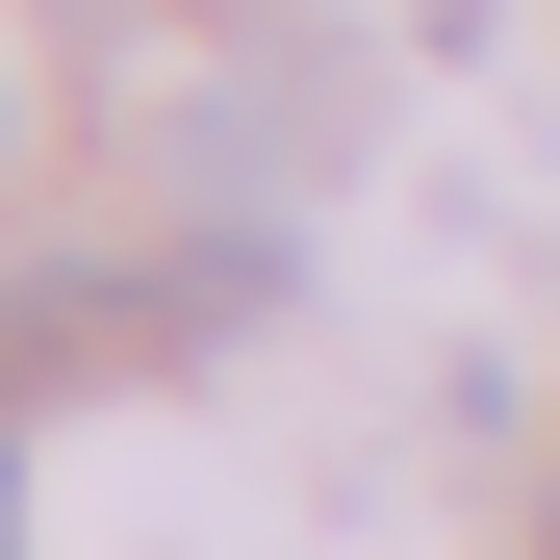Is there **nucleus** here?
<instances>
[{"instance_id":"obj_1","label":"nucleus","mask_w":560,"mask_h":560,"mask_svg":"<svg viewBox=\"0 0 560 560\" xmlns=\"http://www.w3.org/2000/svg\"><path fill=\"white\" fill-rule=\"evenodd\" d=\"M0 128H26V103H0Z\"/></svg>"}]
</instances>
